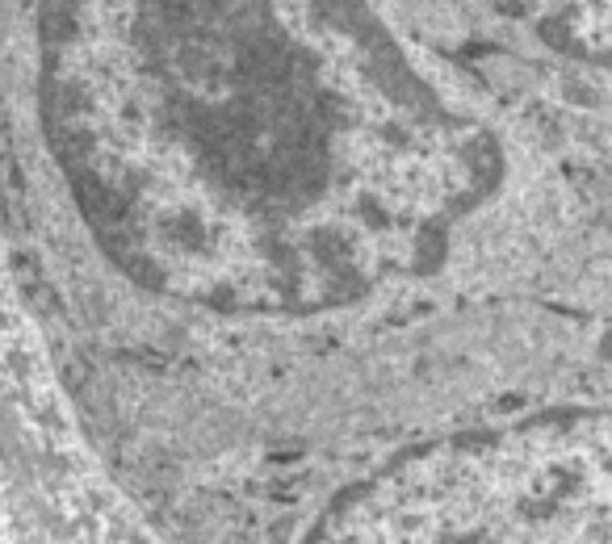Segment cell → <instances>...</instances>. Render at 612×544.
I'll return each mask as SVG.
<instances>
[{
	"mask_svg": "<svg viewBox=\"0 0 612 544\" xmlns=\"http://www.w3.org/2000/svg\"><path fill=\"white\" fill-rule=\"evenodd\" d=\"M43 80L114 244L205 297L357 289L474 185L365 0H47Z\"/></svg>",
	"mask_w": 612,
	"mask_h": 544,
	"instance_id": "6da1fadb",
	"label": "cell"
},
{
	"mask_svg": "<svg viewBox=\"0 0 612 544\" xmlns=\"http://www.w3.org/2000/svg\"><path fill=\"white\" fill-rule=\"evenodd\" d=\"M554 43L584 55H612V0H499Z\"/></svg>",
	"mask_w": 612,
	"mask_h": 544,
	"instance_id": "7a4b0ae2",
	"label": "cell"
}]
</instances>
